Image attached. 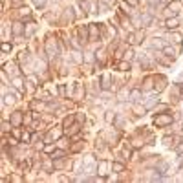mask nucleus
I'll use <instances>...</instances> for the list:
<instances>
[{"label":"nucleus","instance_id":"nucleus-1","mask_svg":"<svg viewBox=\"0 0 183 183\" xmlns=\"http://www.w3.org/2000/svg\"><path fill=\"white\" fill-rule=\"evenodd\" d=\"M178 24H180V20H178V18H170V20H167V28H170V29H176V28H178Z\"/></svg>","mask_w":183,"mask_h":183},{"label":"nucleus","instance_id":"nucleus-2","mask_svg":"<svg viewBox=\"0 0 183 183\" xmlns=\"http://www.w3.org/2000/svg\"><path fill=\"white\" fill-rule=\"evenodd\" d=\"M139 38H141V31H137V33H132V35H130V42H132V44H137V42H141Z\"/></svg>","mask_w":183,"mask_h":183},{"label":"nucleus","instance_id":"nucleus-3","mask_svg":"<svg viewBox=\"0 0 183 183\" xmlns=\"http://www.w3.org/2000/svg\"><path fill=\"white\" fill-rule=\"evenodd\" d=\"M79 35L82 37V42H86V40H88V28H86V26L81 28V29H79Z\"/></svg>","mask_w":183,"mask_h":183},{"label":"nucleus","instance_id":"nucleus-4","mask_svg":"<svg viewBox=\"0 0 183 183\" xmlns=\"http://www.w3.org/2000/svg\"><path fill=\"white\" fill-rule=\"evenodd\" d=\"M172 119L169 117V115H161V117H157L156 119V123H161V125H167V123H170Z\"/></svg>","mask_w":183,"mask_h":183},{"label":"nucleus","instance_id":"nucleus-5","mask_svg":"<svg viewBox=\"0 0 183 183\" xmlns=\"http://www.w3.org/2000/svg\"><path fill=\"white\" fill-rule=\"evenodd\" d=\"M103 88H105V90L110 88V75H105V77H103Z\"/></svg>","mask_w":183,"mask_h":183},{"label":"nucleus","instance_id":"nucleus-6","mask_svg":"<svg viewBox=\"0 0 183 183\" xmlns=\"http://www.w3.org/2000/svg\"><path fill=\"white\" fill-rule=\"evenodd\" d=\"M163 51H165V53H167V55H169V57H172V59H174V57H176V51H174V50H172V48H163Z\"/></svg>","mask_w":183,"mask_h":183},{"label":"nucleus","instance_id":"nucleus-7","mask_svg":"<svg viewBox=\"0 0 183 183\" xmlns=\"http://www.w3.org/2000/svg\"><path fill=\"white\" fill-rule=\"evenodd\" d=\"M15 101H17V99H15V95H11V93H9V95H6V101H4V103H6V105H11V103H15Z\"/></svg>","mask_w":183,"mask_h":183},{"label":"nucleus","instance_id":"nucleus-8","mask_svg":"<svg viewBox=\"0 0 183 183\" xmlns=\"http://www.w3.org/2000/svg\"><path fill=\"white\" fill-rule=\"evenodd\" d=\"M130 97H132V99H134V101H137V99H139V97H141V92H139V90H134V92H132V95H130Z\"/></svg>","mask_w":183,"mask_h":183},{"label":"nucleus","instance_id":"nucleus-9","mask_svg":"<svg viewBox=\"0 0 183 183\" xmlns=\"http://www.w3.org/2000/svg\"><path fill=\"white\" fill-rule=\"evenodd\" d=\"M20 26H22V24H15V28H13V33H17V35H18V33H22V28H20Z\"/></svg>","mask_w":183,"mask_h":183},{"label":"nucleus","instance_id":"nucleus-10","mask_svg":"<svg viewBox=\"0 0 183 183\" xmlns=\"http://www.w3.org/2000/svg\"><path fill=\"white\" fill-rule=\"evenodd\" d=\"M119 68H121L123 72H126V70H130V64H128V62H121V64H119Z\"/></svg>","mask_w":183,"mask_h":183},{"label":"nucleus","instance_id":"nucleus-11","mask_svg":"<svg viewBox=\"0 0 183 183\" xmlns=\"http://www.w3.org/2000/svg\"><path fill=\"white\" fill-rule=\"evenodd\" d=\"M112 169H113L115 172H119V170H123V165H121V163H113V167H112Z\"/></svg>","mask_w":183,"mask_h":183},{"label":"nucleus","instance_id":"nucleus-12","mask_svg":"<svg viewBox=\"0 0 183 183\" xmlns=\"http://www.w3.org/2000/svg\"><path fill=\"white\" fill-rule=\"evenodd\" d=\"M2 50H4V53H7V51L11 50V46H9L7 42H4V46H2Z\"/></svg>","mask_w":183,"mask_h":183},{"label":"nucleus","instance_id":"nucleus-13","mask_svg":"<svg viewBox=\"0 0 183 183\" xmlns=\"http://www.w3.org/2000/svg\"><path fill=\"white\" fill-rule=\"evenodd\" d=\"M132 55H134V51H126V61H128V59H132Z\"/></svg>","mask_w":183,"mask_h":183},{"label":"nucleus","instance_id":"nucleus-14","mask_svg":"<svg viewBox=\"0 0 183 183\" xmlns=\"http://www.w3.org/2000/svg\"><path fill=\"white\" fill-rule=\"evenodd\" d=\"M73 121V117H68V119H66V121H64V125H66V126H68V125H70V123H72Z\"/></svg>","mask_w":183,"mask_h":183},{"label":"nucleus","instance_id":"nucleus-15","mask_svg":"<svg viewBox=\"0 0 183 183\" xmlns=\"http://www.w3.org/2000/svg\"><path fill=\"white\" fill-rule=\"evenodd\" d=\"M44 2H46V0H35L37 6H44Z\"/></svg>","mask_w":183,"mask_h":183}]
</instances>
